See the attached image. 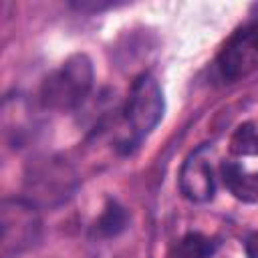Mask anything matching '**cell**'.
<instances>
[{"mask_svg":"<svg viewBox=\"0 0 258 258\" xmlns=\"http://www.w3.org/2000/svg\"><path fill=\"white\" fill-rule=\"evenodd\" d=\"M93 62L85 52L71 54L60 69L48 75L42 83L40 97L44 107L56 111H69L83 103L93 89Z\"/></svg>","mask_w":258,"mask_h":258,"instance_id":"obj_1","label":"cell"},{"mask_svg":"<svg viewBox=\"0 0 258 258\" xmlns=\"http://www.w3.org/2000/svg\"><path fill=\"white\" fill-rule=\"evenodd\" d=\"M163 111H165V99L159 83L149 73L139 75L129 89V97L123 109L127 127L135 143L147 137L157 127V123L163 117Z\"/></svg>","mask_w":258,"mask_h":258,"instance_id":"obj_2","label":"cell"},{"mask_svg":"<svg viewBox=\"0 0 258 258\" xmlns=\"http://www.w3.org/2000/svg\"><path fill=\"white\" fill-rule=\"evenodd\" d=\"M218 75L226 83L240 81L258 69V22L238 28L216 58Z\"/></svg>","mask_w":258,"mask_h":258,"instance_id":"obj_3","label":"cell"},{"mask_svg":"<svg viewBox=\"0 0 258 258\" xmlns=\"http://www.w3.org/2000/svg\"><path fill=\"white\" fill-rule=\"evenodd\" d=\"M38 220L34 208L22 200L2 204V246L4 252H18L36 240Z\"/></svg>","mask_w":258,"mask_h":258,"instance_id":"obj_4","label":"cell"},{"mask_svg":"<svg viewBox=\"0 0 258 258\" xmlns=\"http://www.w3.org/2000/svg\"><path fill=\"white\" fill-rule=\"evenodd\" d=\"M206 147L196 149L187 155L179 169V189L191 202H208L216 194V181L208 157L204 155Z\"/></svg>","mask_w":258,"mask_h":258,"instance_id":"obj_5","label":"cell"},{"mask_svg":"<svg viewBox=\"0 0 258 258\" xmlns=\"http://www.w3.org/2000/svg\"><path fill=\"white\" fill-rule=\"evenodd\" d=\"M222 179L236 200L246 202V204L258 202V171L250 173L236 161H224Z\"/></svg>","mask_w":258,"mask_h":258,"instance_id":"obj_6","label":"cell"},{"mask_svg":"<svg viewBox=\"0 0 258 258\" xmlns=\"http://www.w3.org/2000/svg\"><path fill=\"white\" fill-rule=\"evenodd\" d=\"M216 242L200 232L185 234L177 244V258H212L216 252Z\"/></svg>","mask_w":258,"mask_h":258,"instance_id":"obj_7","label":"cell"},{"mask_svg":"<svg viewBox=\"0 0 258 258\" xmlns=\"http://www.w3.org/2000/svg\"><path fill=\"white\" fill-rule=\"evenodd\" d=\"M125 224H127L125 210L119 204L109 202L107 208H105V212L101 214V218L97 220L95 226H97L99 234H103V236H115V234H119L125 228Z\"/></svg>","mask_w":258,"mask_h":258,"instance_id":"obj_8","label":"cell"},{"mask_svg":"<svg viewBox=\"0 0 258 258\" xmlns=\"http://www.w3.org/2000/svg\"><path fill=\"white\" fill-rule=\"evenodd\" d=\"M230 145L236 155H258V131L252 123H242L232 135Z\"/></svg>","mask_w":258,"mask_h":258,"instance_id":"obj_9","label":"cell"},{"mask_svg":"<svg viewBox=\"0 0 258 258\" xmlns=\"http://www.w3.org/2000/svg\"><path fill=\"white\" fill-rule=\"evenodd\" d=\"M244 250H246V258H258V232H252L246 238Z\"/></svg>","mask_w":258,"mask_h":258,"instance_id":"obj_10","label":"cell"}]
</instances>
